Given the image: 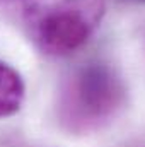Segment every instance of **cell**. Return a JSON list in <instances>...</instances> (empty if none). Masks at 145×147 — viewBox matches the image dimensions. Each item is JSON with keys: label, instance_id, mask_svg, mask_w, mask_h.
<instances>
[{"label": "cell", "instance_id": "cell-1", "mask_svg": "<svg viewBox=\"0 0 145 147\" xmlns=\"http://www.w3.org/2000/svg\"><path fill=\"white\" fill-rule=\"evenodd\" d=\"M126 103L121 75L106 62L75 67L60 86L56 116L73 135H87L109 125Z\"/></svg>", "mask_w": 145, "mask_h": 147}, {"label": "cell", "instance_id": "cell-2", "mask_svg": "<svg viewBox=\"0 0 145 147\" xmlns=\"http://www.w3.org/2000/svg\"><path fill=\"white\" fill-rule=\"evenodd\" d=\"M22 26L38 50L67 57L89 41L99 28L104 0H17Z\"/></svg>", "mask_w": 145, "mask_h": 147}, {"label": "cell", "instance_id": "cell-3", "mask_svg": "<svg viewBox=\"0 0 145 147\" xmlns=\"http://www.w3.org/2000/svg\"><path fill=\"white\" fill-rule=\"evenodd\" d=\"M26 87L21 74L9 63L0 62V118L15 115L24 101Z\"/></svg>", "mask_w": 145, "mask_h": 147}, {"label": "cell", "instance_id": "cell-4", "mask_svg": "<svg viewBox=\"0 0 145 147\" xmlns=\"http://www.w3.org/2000/svg\"><path fill=\"white\" fill-rule=\"evenodd\" d=\"M17 0H0V5H9V3H14Z\"/></svg>", "mask_w": 145, "mask_h": 147}, {"label": "cell", "instance_id": "cell-5", "mask_svg": "<svg viewBox=\"0 0 145 147\" xmlns=\"http://www.w3.org/2000/svg\"><path fill=\"white\" fill-rule=\"evenodd\" d=\"M133 2H145V0H133Z\"/></svg>", "mask_w": 145, "mask_h": 147}]
</instances>
